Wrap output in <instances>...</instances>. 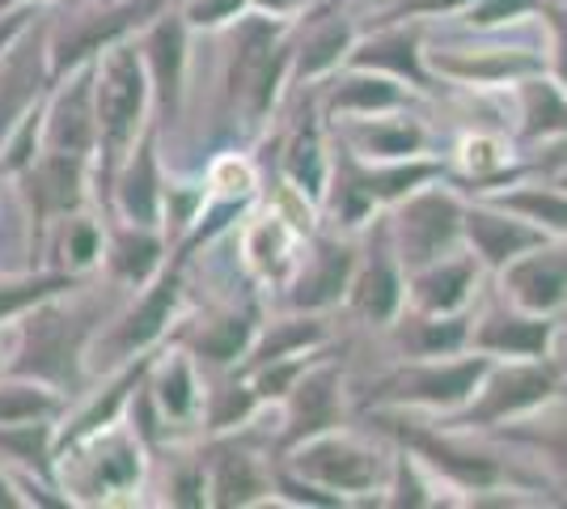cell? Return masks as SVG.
<instances>
[{
    "label": "cell",
    "instance_id": "cell-16",
    "mask_svg": "<svg viewBox=\"0 0 567 509\" xmlns=\"http://www.w3.org/2000/svg\"><path fill=\"white\" fill-rule=\"evenodd\" d=\"M343 272H348V251H327V259H322V267H318V276L309 281V285H301V293H297V302H327V297H334V289L343 285Z\"/></svg>",
    "mask_w": 567,
    "mask_h": 509
},
{
    "label": "cell",
    "instance_id": "cell-9",
    "mask_svg": "<svg viewBox=\"0 0 567 509\" xmlns=\"http://www.w3.org/2000/svg\"><path fill=\"white\" fill-rule=\"evenodd\" d=\"M471 234H474V243H478V251L487 255V259H508L513 251H520V246H529V243H538L529 230H517V225H508V221H499V217H471Z\"/></svg>",
    "mask_w": 567,
    "mask_h": 509
},
{
    "label": "cell",
    "instance_id": "cell-28",
    "mask_svg": "<svg viewBox=\"0 0 567 509\" xmlns=\"http://www.w3.org/2000/svg\"><path fill=\"white\" fill-rule=\"evenodd\" d=\"M292 174L306 183L309 192H318V183H322V170H318V149H313V145L297 149V157H292Z\"/></svg>",
    "mask_w": 567,
    "mask_h": 509
},
{
    "label": "cell",
    "instance_id": "cell-15",
    "mask_svg": "<svg viewBox=\"0 0 567 509\" xmlns=\"http://www.w3.org/2000/svg\"><path fill=\"white\" fill-rule=\"evenodd\" d=\"M123 204H127V213L141 221V225L153 221V208H157V187H153V162H148V157H141V174H136V170L127 174Z\"/></svg>",
    "mask_w": 567,
    "mask_h": 509
},
{
    "label": "cell",
    "instance_id": "cell-22",
    "mask_svg": "<svg viewBox=\"0 0 567 509\" xmlns=\"http://www.w3.org/2000/svg\"><path fill=\"white\" fill-rule=\"evenodd\" d=\"M390 102H394V90L381 81H355L352 90L339 94V106H390Z\"/></svg>",
    "mask_w": 567,
    "mask_h": 509
},
{
    "label": "cell",
    "instance_id": "cell-32",
    "mask_svg": "<svg viewBox=\"0 0 567 509\" xmlns=\"http://www.w3.org/2000/svg\"><path fill=\"white\" fill-rule=\"evenodd\" d=\"M162 399H166L169 413H187V369H183V365L174 369V378H166V390H162Z\"/></svg>",
    "mask_w": 567,
    "mask_h": 509
},
{
    "label": "cell",
    "instance_id": "cell-13",
    "mask_svg": "<svg viewBox=\"0 0 567 509\" xmlns=\"http://www.w3.org/2000/svg\"><path fill=\"white\" fill-rule=\"evenodd\" d=\"M69 285L64 276H39V281H18V285H0V323L13 315H25L30 306H39L43 297L60 293Z\"/></svg>",
    "mask_w": 567,
    "mask_h": 509
},
{
    "label": "cell",
    "instance_id": "cell-10",
    "mask_svg": "<svg viewBox=\"0 0 567 509\" xmlns=\"http://www.w3.org/2000/svg\"><path fill=\"white\" fill-rule=\"evenodd\" d=\"M546 390H550V374H543V369H520V374H513V378L499 383V390L492 395V404L483 408V416H499V413H513V408H525V404L543 399Z\"/></svg>",
    "mask_w": 567,
    "mask_h": 509
},
{
    "label": "cell",
    "instance_id": "cell-4",
    "mask_svg": "<svg viewBox=\"0 0 567 509\" xmlns=\"http://www.w3.org/2000/svg\"><path fill=\"white\" fill-rule=\"evenodd\" d=\"M85 85L81 90H72L55 111H51V120H48V141L55 153H85L90 149V141H94V120L85 115Z\"/></svg>",
    "mask_w": 567,
    "mask_h": 509
},
{
    "label": "cell",
    "instance_id": "cell-2",
    "mask_svg": "<svg viewBox=\"0 0 567 509\" xmlns=\"http://www.w3.org/2000/svg\"><path fill=\"white\" fill-rule=\"evenodd\" d=\"M144 102V81H141V64H136V51L118 48L106 69H102V85H97V128L106 136V145L118 149L132 128H136V115H141Z\"/></svg>",
    "mask_w": 567,
    "mask_h": 509
},
{
    "label": "cell",
    "instance_id": "cell-33",
    "mask_svg": "<svg viewBox=\"0 0 567 509\" xmlns=\"http://www.w3.org/2000/svg\"><path fill=\"white\" fill-rule=\"evenodd\" d=\"M306 339H313V327H292V332H284L280 339H267L262 357H267V362H276L284 348H292V344H306Z\"/></svg>",
    "mask_w": 567,
    "mask_h": 509
},
{
    "label": "cell",
    "instance_id": "cell-27",
    "mask_svg": "<svg viewBox=\"0 0 567 509\" xmlns=\"http://www.w3.org/2000/svg\"><path fill=\"white\" fill-rule=\"evenodd\" d=\"M118 251H123V259H118V264H123V272H127V276H144V272H148V267H153V255H157V246L153 243H132V238H123V246H118Z\"/></svg>",
    "mask_w": 567,
    "mask_h": 509
},
{
    "label": "cell",
    "instance_id": "cell-38",
    "mask_svg": "<svg viewBox=\"0 0 567 509\" xmlns=\"http://www.w3.org/2000/svg\"><path fill=\"white\" fill-rule=\"evenodd\" d=\"M0 506L9 509V506H18V497H13V488L4 485V480H0Z\"/></svg>",
    "mask_w": 567,
    "mask_h": 509
},
{
    "label": "cell",
    "instance_id": "cell-3",
    "mask_svg": "<svg viewBox=\"0 0 567 509\" xmlns=\"http://www.w3.org/2000/svg\"><path fill=\"white\" fill-rule=\"evenodd\" d=\"M76 183H81V157L76 153H51L48 162H30V200L34 213L51 217L76 204Z\"/></svg>",
    "mask_w": 567,
    "mask_h": 509
},
{
    "label": "cell",
    "instance_id": "cell-7",
    "mask_svg": "<svg viewBox=\"0 0 567 509\" xmlns=\"http://www.w3.org/2000/svg\"><path fill=\"white\" fill-rule=\"evenodd\" d=\"M453 217H457V213H453L450 200H424V204L411 208V217H406V238L415 246V259L432 255L436 246L450 238Z\"/></svg>",
    "mask_w": 567,
    "mask_h": 509
},
{
    "label": "cell",
    "instance_id": "cell-12",
    "mask_svg": "<svg viewBox=\"0 0 567 509\" xmlns=\"http://www.w3.org/2000/svg\"><path fill=\"white\" fill-rule=\"evenodd\" d=\"M483 374V362L462 365V369H445V374H424L415 378L406 395H420V399H462L474 387V378Z\"/></svg>",
    "mask_w": 567,
    "mask_h": 509
},
{
    "label": "cell",
    "instance_id": "cell-18",
    "mask_svg": "<svg viewBox=\"0 0 567 509\" xmlns=\"http://www.w3.org/2000/svg\"><path fill=\"white\" fill-rule=\"evenodd\" d=\"M394 302H399V281H394L390 267L378 264L369 272V281H364V311L373 318H390Z\"/></svg>",
    "mask_w": 567,
    "mask_h": 509
},
{
    "label": "cell",
    "instance_id": "cell-26",
    "mask_svg": "<svg viewBox=\"0 0 567 509\" xmlns=\"http://www.w3.org/2000/svg\"><path fill=\"white\" fill-rule=\"evenodd\" d=\"M513 204L525 208V213H534V217L550 221V225H559V230H567V200H555V195H520Z\"/></svg>",
    "mask_w": 567,
    "mask_h": 509
},
{
    "label": "cell",
    "instance_id": "cell-35",
    "mask_svg": "<svg viewBox=\"0 0 567 509\" xmlns=\"http://www.w3.org/2000/svg\"><path fill=\"white\" fill-rule=\"evenodd\" d=\"M241 0H199L195 4V22H220L225 13H234Z\"/></svg>",
    "mask_w": 567,
    "mask_h": 509
},
{
    "label": "cell",
    "instance_id": "cell-5",
    "mask_svg": "<svg viewBox=\"0 0 567 509\" xmlns=\"http://www.w3.org/2000/svg\"><path fill=\"white\" fill-rule=\"evenodd\" d=\"M513 285H517L520 302L525 306H555V302H564L567 293V259L559 255H546V259H534V264H525L513 272Z\"/></svg>",
    "mask_w": 567,
    "mask_h": 509
},
{
    "label": "cell",
    "instance_id": "cell-37",
    "mask_svg": "<svg viewBox=\"0 0 567 509\" xmlns=\"http://www.w3.org/2000/svg\"><path fill=\"white\" fill-rule=\"evenodd\" d=\"M22 30H25V13H9V18L0 22V55L13 48V39H18Z\"/></svg>",
    "mask_w": 567,
    "mask_h": 509
},
{
    "label": "cell",
    "instance_id": "cell-11",
    "mask_svg": "<svg viewBox=\"0 0 567 509\" xmlns=\"http://www.w3.org/2000/svg\"><path fill=\"white\" fill-rule=\"evenodd\" d=\"M55 413V399L48 390L30 387V383H13L0 387V425H22V420H48Z\"/></svg>",
    "mask_w": 567,
    "mask_h": 509
},
{
    "label": "cell",
    "instance_id": "cell-36",
    "mask_svg": "<svg viewBox=\"0 0 567 509\" xmlns=\"http://www.w3.org/2000/svg\"><path fill=\"white\" fill-rule=\"evenodd\" d=\"M520 9H525V0H492L478 9V22H496L504 13H520Z\"/></svg>",
    "mask_w": 567,
    "mask_h": 509
},
{
    "label": "cell",
    "instance_id": "cell-19",
    "mask_svg": "<svg viewBox=\"0 0 567 509\" xmlns=\"http://www.w3.org/2000/svg\"><path fill=\"white\" fill-rule=\"evenodd\" d=\"M153 51H157V77H162V90L166 98H174V81H178V26H162L157 39H153Z\"/></svg>",
    "mask_w": 567,
    "mask_h": 509
},
{
    "label": "cell",
    "instance_id": "cell-29",
    "mask_svg": "<svg viewBox=\"0 0 567 509\" xmlns=\"http://www.w3.org/2000/svg\"><path fill=\"white\" fill-rule=\"evenodd\" d=\"M343 43H348V34H343V30H334V34H327V39H322V43L313 48V55H306V64H301V69H306V73H313V69L331 64L334 55H339V48H343Z\"/></svg>",
    "mask_w": 567,
    "mask_h": 509
},
{
    "label": "cell",
    "instance_id": "cell-30",
    "mask_svg": "<svg viewBox=\"0 0 567 509\" xmlns=\"http://www.w3.org/2000/svg\"><path fill=\"white\" fill-rule=\"evenodd\" d=\"M132 476H136V459H132V455H115V459L102 462V485L118 488V485H127Z\"/></svg>",
    "mask_w": 567,
    "mask_h": 509
},
{
    "label": "cell",
    "instance_id": "cell-6",
    "mask_svg": "<svg viewBox=\"0 0 567 509\" xmlns=\"http://www.w3.org/2000/svg\"><path fill=\"white\" fill-rule=\"evenodd\" d=\"M39 81V69H34V60L30 55H13V64H9V73L0 81V145L9 141V132L25 120V106H30V98H34V85Z\"/></svg>",
    "mask_w": 567,
    "mask_h": 509
},
{
    "label": "cell",
    "instance_id": "cell-20",
    "mask_svg": "<svg viewBox=\"0 0 567 509\" xmlns=\"http://www.w3.org/2000/svg\"><path fill=\"white\" fill-rule=\"evenodd\" d=\"M466 281H471V272H466V267H445L441 276L424 281V297L432 302V306H453V302H462Z\"/></svg>",
    "mask_w": 567,
    "mask_h": 509
},
{
    "label": "cell",
    "instance_id": "cell-1",
    "mask_svg": "<svg viewBox=\"0 0 567 509\" xmlns=\"http://www.w3.org/2000/svg\"><path fill=\"white\" fill-rule=\"evenodd\" d=\"M81 339H85V323H76L64 311H51V306H39V311L30 306L22 332V357L13 362V374L39 378L51 387H69L76 378Z\"/></svg>",
    "mask_w": 567,
    "mask_h": 509
},
{
    "label": "cell",
    "instance_id": "cell-31",
    "mask_svg": "<svg viewBox=\"0 0 567 509\" xmlns=\"http://www.w3.org/2000/svg\"><path fill=\"white\" fill-rule=\"evenodd\" d=\"M94 251H97V238H94V230H90V225L72 230V234H69V255H72V264H90V259H94Z\"/></svg>",
    "mask_w": 567,
    "mask_h": 509
},
{
    "label": "cell",
    "instance_id": "cell-17",
    "mask_svg": "<svg viewBox=\"0 0 567 509\" xmlns=\"http://www.w3.org/2000/svg\"><path fill=\"white\" fill-rule=\"evenodd\" d=\"M483 344L508 348V353H538L546 344V327L543 323H508V327H492Z\"/></svg>",
    "mask_w": 567,
    "mask_h": 509
},
{
    "label": "cell",
    "instance_id": "cell-25",
    "mask_svg": "<svg viewBox=\"0 0 567 509\" xmlns=\"http://www.w3.org/2000/svg\"><path fill=\"white\" fill-rule=\"evenodd\" d=\"M360 60H378V64H394V69H402V73H411L415 81H420V69H415V55H411V43L406 39H399V43H381V48H369Z\"/></svg>",
    "mask_w": 567,
    "mask_h": 509
},
{
    "label": "cell",
    "instance_id": "cell-23",
    "mask_svg": "<svg viewBox=\"0 0 567 509\" xmlns=\"http://www.w3.org/2000/svg\"><path fill=\"white\" fill-rule=\"evenodd\" d=\"M255 488L259 485H255V476H250L246 459L225 462V476H220V492H225V497H220V501H241V497H250Z\"/></svg>",
    "mask_w": 567,
    "mask_h": 509
},
{
    "label": "cell",
    "instance_id": "cell-14",
    "mask_svg": "<svg viewBox=\"0 0 567 509\" xmlns=\"http://www.w3.org/2000/svg\"><path fill=\"white\" fill-rule=\"evenodd\" d=\"M169 302H174V281H166L162 289H157L153 297H148V302H144L141 315H132L127 332H123V344H144L148 336H157V327H162V318H166Z\"/></svg>",
    "mask_w": 567,
    "mask_h": 509
},
{
    "label": "cell",
    "instance_id": "cell-24",
    "mask_svg": "<svg viewBox=\"0 0 567 509\" xmlns=\"http://www.w3.org/2000/svg\"><path fill=\"white\" fill-rule=\"evenodd\" d=\"M246 336H250V323H225L220 327V336H208L204 339V353H213L216 362H225V357H234L237 348L246 344Z\"/></svg>",
    "mask_w": 567,
    "mask_h": 509
},
{
    "label": "cell",
    "instance_id": "cell-21",
    "mask_svg": "<svg viewBox=\"0 0 567 509\" xmlns=\"http://www.w3.org/2000/svg\"><path fill=\"white\" fill-rule=\"evenodd\" d=\"M331 416V390H327V383H309L306 395H301V413H297V429H322V420Z\"/></svg>",
    "mask_w": 567,
    "mask_h": 509
},
{
    "label": "cell",
    "instance_id": "cell-34",
    "mask_svg": "<svg viewBox=\"0 0 567 509\" xmlns=\"http://www.w3.org/2000/svg\"><path fill=\"white\" fill-rule=\"evenodd\" d=\"M373 149H381V153H411L415 132H373Z\"/></svg>",
    "mask_w": 567,
    "mask_h": 509
},
{
    "label": "cell",
    "instance_id": "cell-8",
    "mask_svg": "<svg viewBox=\"0 0 567 509\" xmlns=\"http://www.w3.org/2000/svg\"><path fill=\"white\" fill-rule=\"evenodd\" d=\"M309 467H313L318 476H327V480L339 488L373 485V462L364 459V455H352V450H334V446L313 450V455H309Z\"/></svg>",
    "mask_w": 567,
    "mask_h": 509
}]
</instances>
